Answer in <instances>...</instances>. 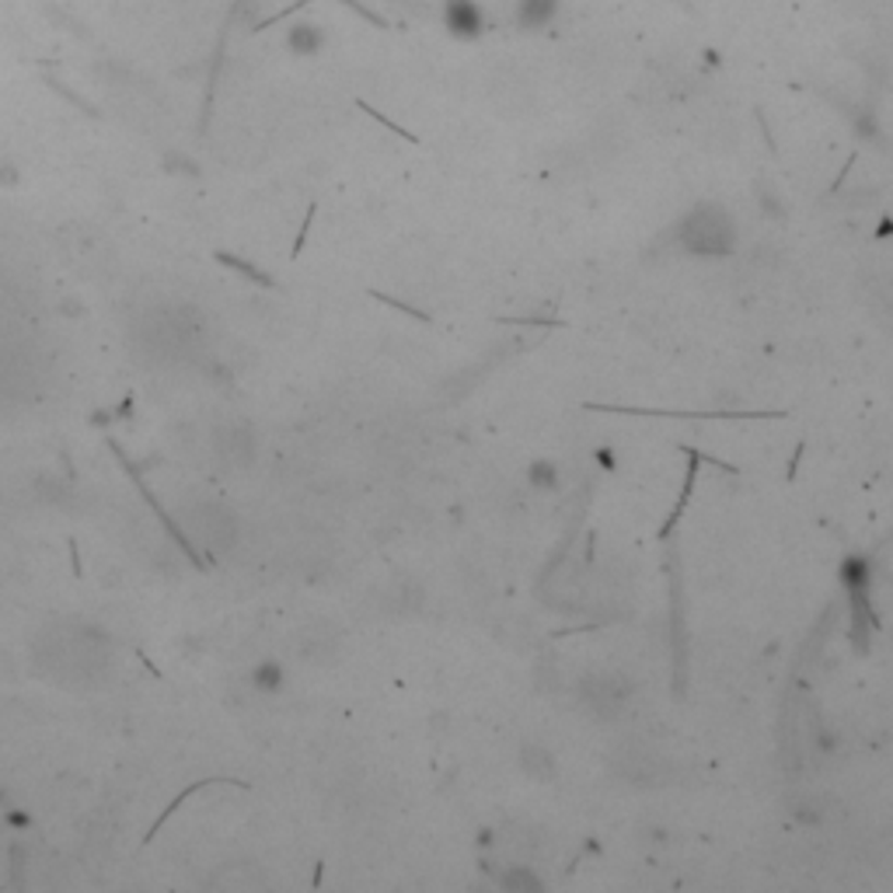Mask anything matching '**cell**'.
Wrapping results in <instances>:
<instances>
[{
    "mask_svg": "<svg viewBox=\"0 0 893 893\" xmlns=\"http://www.w3.org/2000/svg\"><path fill=\"white\" fill-rule=\"evenodd\" d=\"M286 46L290 52H297V57H315V52L325 49V28L318 22H294L286 32Z\"/></svg>",
    "mask_w": 893,
    "mask_h": 893,
    "instance_id": "cell-3",
    "label": "cell"
},
{
    "mask_svg": "<svg viewBox=\"0 0 893 893\" xmlns=\"http://www.w3.org/2000/svg\"><path fill=\"white\" fill-rule=\"evenodd\" d=\"M444 28L454 39L471 43L485 32V11L479 0H444Z\"/></svg>",
    "mask_w": 893,
    "mask_h": 893,
    "instance_id": "cell-1",
    "label": "cell"
},
{
    "mask_svg": "<svg viewBox=\"0 0 893 893\" xmlns=\"http://www.w3.org/2000/svg\"><path fill=\"white\" fill-rule=\"evenodd\" d=\"M562 11V0H517V25L524 32L549 28Z\"/></svg>",
    "mask_w": 893,
    "mask_h": 893,
    "instance_id": "cell-2",
    "label": "cell"
}]
</instances>
